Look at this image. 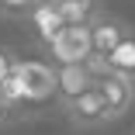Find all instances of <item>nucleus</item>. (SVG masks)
Returning a JSON list of instances; mask_svg holds the SVG:
<instances>
[{
	"mask_svg": "<svg viewBox=\"0 0 135 135\" xmlns=\"http://www.w3.org/2000/svg\"><path fill=\"white\" fill-rule=\"evenodd\" d=\"M52 66H69V62H87L94 56V38H90V24H66V28L52 38L49 45Z\"/></svg>",
	"mask_w": 135,
	"mask_h": 135,
	"instance_id": "f257e3e1",
	"label": "nucleus"
},
{
	"mask_svg": "<svg viewBox=\"0 0 135 135\" xmlns=\"http://www.w3.org/2000/svg\"><path fill=\"white\" fill-rule=\"evenodd\" d=\"M14 76L21 83V100H45L56 94V66H49L42 59H24L14 62Z\"/></svg>",
	"mask_w": 135,
	"mask_h": 135,
	"instance_id": "f03ea898",
	"label": "nucleus"
},
{
	"mask_svg": "<svg viewBox=\"0 0 135 135\" xmlns=\"http://www.w3.org/2000/svg\"><path fill=\"white\" fill-rule=\"evenodd\" d=\"M97 90L107 104V121L128 114L135 107V80H128V76H118V73L107 69L104 76H97Z\"/></svg>",
	"mask_w": 135,
	"mask_h": 135,
	"instance_id": "7ed1b4c3",
	"label": "nucleus"
},
{
	"mask_svg": "<svg viewBox=\"0 0 135 135\" xmlns=\"http://www.w3.org/2000/svg\"><path fill=\"white\" fill-rule=\"evenodd\" d=\"M97 87V73L90 62H69V66H56V97L59 104L76 100L80 94H87Z\"/></svg>",
	"mask_w": 135,
	"mask_h": 135,
	"instance_id": "20e7f679",
	"label": "nucleus"
},
{
	"mask_svg": "<svg viewBox=\"0 0 135 135\" xmlns=\"http://www.w3.org/2000/svg\"><path fill=\"white\" fill-rule=\"evenodd\" d=\"M62 107H66V118L73 125H80V128H97V125L107 121V104H104V97H100L97 87L87 90V94H80L76 100H69Z\"/></svg>",
	"mask_w": 135,
	"mask_h": 135,
	"instance_id": "39448f33",
	"label": "nucleus"
},
{
	"mask_svg": "<svg viewBox=\"0 0 135 135\" xmlns=\"http://www.w3.org/2000/svg\"><path fill=\"white\" fill-rule=\"evenodd\" d=\"M90 38H94V56H111V52L128 38V28L121 17H111V14H97L90 21Z\"/></svg>",
	"mask_w": 135,
	"mask_h": 135,
	"instance_id": "423d86ee",
	"label": "nucleus"
},
{
	"mask_svg": "<svg viewBox=\"0 0 135 135\" xmlns=\"http://www.w3.org/2000/svg\"><path fill=\"white\" fill-rule=\"evenodd\" d=\"M28 24L35 28V35H38L42 45H49L52 38L66 28V21H62L59 7H56V0H38V4L28 11Z\"/></svg>",
	"mask_w": 135,
	"mask_h": 135,
	"instance_id": "0eeeda50",
	"label": "nucleus"
},
{
	"mask_svg": "<svg viewBox=\"0 0 135 135\" xmlns=\"http://www.w3.org/2000/svg\"><path fill=\"white\" fill-rule=\"evenodd\" d=\"M56 7L62 14L66 24H90L100 11H97V0H56Z\"/></svg>",
	"mask_w": 135,
	"mask_h": 135,
	"instance_id": "6e6552de",
	"label": "nucleus"
},
{
	"mask_svg": "<svg viewBox=\"0 0 135 135\" xmlns=\"http://www.w3.org/2000/svg\"><path fill=\"white\" fill-rule=\"evenodd\" d=\"M107 69L118 73V76H128L135 80V35H128L111 56H107Z\"/></svg>",
	"mask_w": 135,
	"mask_h": 135,
	"instance_id": "1a4fd4ad",
	"label": "nucleus"
},
{
	"mask_svg": "<svg viewBox=\"0 0 135 135\" xmlns=\"http://www.w3.org/2000/svg\"><path fill=\"white\" fill-rule=\"evenodd\" d=\"M38 4V0H0V14L7 17H28V11Z\"/></svg>",
	"mask_w": 135,
	"mask_h": 135,
	"instance_id": "9d476101",
	"label": "nucleus"
},
{
	"mask_svg": "<svg viewBox=\"0 0 135 135\" xmlns=\"http://www.w3.org/2000/svg\"><path fill=\"white\" fill-rule=\"evenodd\" d=\"M14 73V62H11V56L7 52H0V83H4V80Z\"/></svg>",
	"mask_w": 135,
	"mask_h": 135,
	"instance_id": "9b49d317",
	"label": "nucleus"
},
{
	"mask_svg": "<svg viewBox=\"0 0 135 135\" xmlns=\"http://www.w3.org/2000/svg\"><path fill=\"white\" fill-rule=\"evenodd\" d=\"M4 111H7V104H0V118H4Z\"/></svg>",
	"mask_w": 135,
	"mask_h": 135,
	"instance_id": "f8f14e48",
	"label": "nucleus"
}]
</instances>
